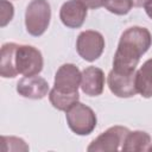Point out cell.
Listing matches in <instances>:
<instances>
[{
  "label": "cell",
  "instance_id": "4",
  "mask_svg": "<svg viewBox=\"0 0 152 152\" xmlns=\"http://www.w3.org/2000/svg\"><path fill=\"white\" fill-rule=\"evenodd\" d=\"M44 61L42 52L32 45H19L15 51V68L23 76H34L43 70Z\"/></svg>",
  "mask_w": 152,
  "mask_h": 152
},
{
  "label": "cell",
  "instance_id": "2",
  "mask_svg": "<svg viewBox=\"0 0 152 152\" xmlns=\"http://www.w3.org/2000/svg\"><path fill=\"white\" fill-rule=\"evenodd\" d=\"M51 19V7L48 0H32L25 11L26 31L33 36H42L49 27Z\"/></svg>",
  "mask_w": 152,
  "mask_h": 152
},
{
  "label": "cell",
  "instance_id": "17",
  "mask_svg": "<svg viewBox=\"0 0 152 152\" xmlns=\"http://www.w3.org/2000/svg\"><path fill=\"white\" fill-rule=\"evenodd\" d=\"M1 145H2V151L8 152V151H28V145L18 137H1Z\"/></svg>",
  "mask_w": 152,
  "mask_h": 152
},
{
  "label": "cell",
  "instance_id": "1",
  "mask_svg": "<svg viewBox=\"0 0 152 152\" xmlns=\"http://www.w3.org/2000/svg\"><path fill=\"white\" fill-rule=\"evenodd\" d=\"M152 36L146 27L132 26L125 30L119 39L113 58V69L121 72L135 71L141 56L150 49Z\"/></svg>",
  "mask_w": 152,
  "mask_h": 152
},
{
  "label": "cell",
  "instance_id": "6",
  "mask_svg": "<svg viewBox=\"0 0 152 152\" xmlns=\"http://www.w3.org/2000/svg\"><path fill=\"white\" fill-rule=\"evenodd\" d=\"M77 53L87 62L96 61L104 50L103 36L94 30L82 31L76 40Z\"/></svg>",
  "mask_w": 152,
  "mask_h": 152
},
{
  "label": "cell",
  "instance_id": "20",
  "mask_svg": "<svg viewBox=\"0 0 152 152\" xmlns=\"http://www.w3.org/2000/svg\"><path fill=\"white\" fill-rule=\"evenodd\" d=\"M144 8H145L146 14L152 19V0H147L144 5Z\"/></svg>",
  "mask_w": 152,
  "mask_h": 152
},
{
  "label": "cell",
  "instance_id": "22",
  "mask_svg": "<svg viewBox=\"0 0 152 152\" xmlns=\"http://www.w3.org/2000/svg\"><path fill=\"white\" fill-rule=\"evenodd\" d=\"M148 151H152V144H151V146H150V148H148Z\"/></svg>",
  "mask_w": 152,
  "mask_h": 152
},
{
  "label": "cell",
  "instance_id": "11",
  "mask_svg": "<svg viewBox=\"0 0 152 152\" xmlns=\"http://www.w3.org/2000/svg\"><path fill=\"white\" fill-rule=\"evenodd\" d=\"M104 72L97 66H87L82 71L81 89L88 96H99L104 89Z\"/></svg>",
  "mask_w": 152,
  "mask_h": 152
},
{
  "label": "cell",
  "instance_id": "14",
  "mask_svg": "<svg viewBox=\"0 0 152 152\" xmlns=\"http://www.w3.org/2000/svg\"><path fill=\"white\" fill-rule=\"evenodd\" d=\"M151 137L148 133L144 131H133L128 132V134L125 138V141L122 144L121 150L126 152H133V151H148L151 146Z\"/></svg>",
  "mask_w": 152,
  "mask_h": 152
},
{
  "label": "cell",
  "instance_id": "9",
  "mask_svg": "<svg viewBox=\"0 0 152 152\" xmlns=\"http://www.w3.org/2000/svg\"><path fill=\"white\" fill-rule=\"evenodd\" d=\"M49 90L50 88L48 81L38 75L24 76L17 83V91L26 99L40 100L48 95Z\"/></svg>",
  "mask_w": 152,
  "mask_h": 152
},
{
  "label": "cell",
  "instance_id": "16",
  "mask_svg": "<svg viewBox=\"0 0 152 152\" xmlns=\"http://www.w3.org/2000/svg\"><path fill=\"white\" fill-rule=\"evenodd\" d=\"M104 7L110 13L116 15H125L132 10L133 2L132 0H107Z\"/></svg>",
  "mask_w": 152,
  "mask_h": 152
},
{
  "label": "cell",
  "instance_id": "3",
  "mask_svg": "<svg viewBox=\"0 0 152 152\" xmlns=\"http://www.w3.org/2000/svg\"><path fill=\"white\" fill-rule=\"evenodd\" d=\"M65 119L69 128L77 135L90 134L97 124L94 110L81 102H76L65 112Z\"/></svg>",
  "mask_w": 152,
  "mask_h": 152
},
{
  "label": "cell",
  "instance_id": "18",
  "mask_svg": "<svg viewBox=\"0 0 152 152\" xmlns=\"http://www.w3.org/2000/svg\"><path fill=\"white\" fill-rule=\"evenodd\" d=\"M14 15V7L7 0H0V26L5 27Z\"/></svg>",
  "mask_w": 152,
  "mask_h": 152
},
{
  "label": "cell",
  "instance_id": "7",
  "mask_svg": "<svg viewBox=\"0 0 152 152\" xmlns=\"http://www.w3.org/2000/svg\"><path fill=\"white\" fill-rule=\"evenodd\" d=\"M81 77L82 71H80L75 64L65 63L61 65L55 74L53 88L66 94L78 93V87H81Z\"/></svg>",
  "mask_w": 152,
  "mask_h": 152
},
{
  "label": "cell",
  "instance_id": "12",
  "mask_svg": "<svg viewBox=\"0 0 152 152\" xmlns=\"http://www.w3.org/2000/svg\"><path fill=\"white\" fill-rule=\"evenodd\" d=\"M17 43H5L0 52V75L4 78H14L18 74L15 68Z\"/></svg>",
  "mask_w": 152,
  "mask_h": 152
},
{
  "label": "cell",
  "instance_id": "21",
  "mask_svg": "<svg viewBox=\"0 0 152 152\" xmlns=\"http://www.w3.org/2000/svg\"><path fill=\"white\" fill-rule=\"evenodd\" d=\"M147 0H132V2H133V6L134 7H141V6H144L145 5V2H146Z\"/></svg>",
  "mask_w": 152,
  "mask_h": 152
},
{
  "label": "cell",
  "instance_id": "10",
  "mask_svg": "<svg viewBox=\"0 0 152 152\" xmlns=\"http://www.w3.org/2000/svg\"><path fill=\"white\" fill-rule=\"evenodd\" d=\"M87 18V7L80 0H68L59 10V19L69 28H78Z\"/></svg>",
  "mask_w": 152,
  "mask_h": 152
},
{
  "label": "cell",
  "instance_id": "5",
  "mask_svg": "<svg viewBox=\"0 0 152 152\" xmlns=\"http://www.w3.org/2000/svg\"><path fill=\"white\" fill-rule=\"evenodd\" d=\"M128 132L129 129L127 127L119 126V125L112 126L104 132H102L97 138H95L87 147V151L89 152H97V151L113 152V151L121 150L122 144Z\"/></svg>",
  "mask_w": 152,
  "mask_h": 152
},
{
  "label": "cell",
  "instance_id": "15",
  "mask_svg": "<svg viewBox=\"0 0 152 152\" xmlns=\"http://www.w3.org/2000/svg\"><path fill=\"white\" fill-rule=\"evenodd\" d=\"M49 100L52 107H55L58 110L66 112L69 108H71L76 102L80 100V94L74 93V94H66V93H61L52 88L49 91Z\"/></svg>",
  "mask_w": 152,
  "mask_h": 152
},
{
  "label": "cell",
  "instance_id": "8",
  "mask_svg": "<svg viewBox=\"0 0 152 152\" xmlns=\"http://www.w3.org/2000/svg\"><path fill=\"white\" fill-rule=\"evenodd\" d=\"M135 74L137 71L121 72L112 69L107 77L109 90L115 96L122 97V99L134 96L138 93L137 86H135Z\"/></svg>",
  "mask_w": 152,
  "mask_h": 152
},
{
  "label": "cell",
  "instance_id": "13",
  "mask_svg": "<svg viewBox=\"0 0 152 152\" xmlns=\"http://www.w3.org/2000/svg\"><path fill=\"white\" fill-rule=\"evenodd\" d=\"M135 86L138 93L142 97H152V58L147 59L137 71Z\"/></svg>",
  "mask_w": 152,
  "mask_h": 152
},
{
  "label": "cell",
  "instance_id": "19",
  "mask_svg": "<svg viewBox=\"0 0 152 152\" xmlns=\"http://www.w3.org/2000/svg\"><path fill=\"white\" fill-rule=\"evenodd\" d=\"M87 8H91V10H96L100 8L102 6H104L107 0H80Z\"/></svg>",
  "mask_w": 152,
  "mask_h": 152
}]
</instances>
